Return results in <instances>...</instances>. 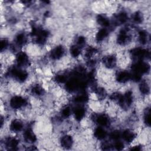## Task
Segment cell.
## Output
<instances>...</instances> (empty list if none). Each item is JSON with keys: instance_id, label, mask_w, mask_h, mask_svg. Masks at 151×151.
Returning a JSON list of instances; mask_svg holds the SVG:
<instances>
[{"instance_id": "52a82bcc", "label": "cell", "mask_w": 151, "mask_h": 151, "mask_svg": "<svg viewBox=\"0 0 151 151\" xmlns=\"http://www.w3.org/2000/svg\"><path fill=\"white\" fill-rule=\"evenodd\" d=\"M136 137V133L130 129H126L122 131L121 138L124 141V143L130 144L134 142Z\"/></svg>"}, {"instance_id": "6da1fadb", "label": "cell", "mask_w": 151, "mask_h": 151, "mask_svg": "<svg viewBox=\"0 0 151 151\" xmlns=\"http://www.w3.org/2000/svg\"><path fill=\"white\" fill-rule=\"evenodd\" d=\"M9 103L11 109L15 110H21L28 105V100L20 95L12 96L9 99Z\"/></svg>"}, {"instance_id": "5bb4252c", "label": "cell", "mask_w": 151, "mask_h": 151, "mask_svg": "<svg viewBox=\"0 0 151 151\" xmlns=\"http://www.w3.org/2000/svg\"><path fill=\"white\" fill-rule=\"evenodd\" d=\"M93 136L94 138L97 140L101 141L104 140L106 138L107 136V132L104 129V127L97 126L94 129Z\"/></svg>"}, {"instance_id": "7402d4cb", "label": "cell", "mask_w": 151, "mask_h": 151, "mask_svg": "<svg viewBox=\"0 0 151 151\" xmlns=\"http://www.w3.org/2000/svg\"><path fill=\"white\" fill-rule=\"evenodd\" d=\"M9 42L8 39L6 38H4L1 39V51L2 53L4 51L5 52L6 50L9 48Z\"/></svg>"}, {"instance_id": "e0dca14e", "label": "cell", "mask_w": 151, "mask_h": 151, "mask_svg": "<svg viewBox=\"0 0 151 151\" xmlns=\"http://www.w3.org/2000/svg\"><path fill=\"white\" fill-rule=\"evenodd\" d=\"M139 91L143 96L148 95L150 91V87L146 80H141L139 85Z\"/></svg>"}, {"instance_id": "d6986e66", "label": "cell", "mask_w": 151, "mask_h": 151, "mask_svg": "<svg viewBox=\"0 0 151 151\" xmlns=\"http://www.w3.org/2000/svg\"><path fill=\"white\" fill-rule=\"evenodd\" d=\"M132 20L133 22L136 24H140L143 22L144 20V17L143 14L140 11L135 12L132 16Z\"/></svg>"}, {"instance_id": "ba28073f", "label": "cell", "mask_w": 151, "mask_h": 151, "mask_svg": "<svg viewBox=\"0 0 151 151\" xmlns=\"http://www.w3.org/2000/svg\"><path fill=\"white\" fill-rule=\"evenodd\" d=\"M9 130L12 133H19L24 129L23 122L19 118L12 119L9 124Z\"/></svg>"}, {"instance_id": "9c48e42d", "label": "cell", "mask_w": 151, "mask_h": 151, "mask_svg": "<svg viewBox=\"0 0 151 151\" xmlns=\"http://www.w3.org/2000/svg\"><path fill=\"white\" fill-rule=\"evenodd\" d=\"M22 135L24 140L27 143L33 144L37 141V136L31 127H27L24 129Z\"/></svg>"}, {"instance_id": "8fae6325", "label": "cell", "mask_w": 151, "mask_h": 151, "mask_svg": "<svg viewBox=\"0 0 151 151\" xmlns=\"http://www.w3.org/2000/svg\"><path fill=\"white\" fill-rule=\"evenodd\" d=\"M60 146L66 149L71 148L74 144L73 137L68 134L63 135L60 139Z\"/></svg>"}, {"instance_id": "7c38bea8", "label": "cell", "mask_w": 151, "mask_h": 151, "mask_svg": "<svg viewBox=\"0 0 151 151\" xmlns=\"http://www.w3.org/2000/svg\"><path fill=\"white\" fill-rule=\"evenodd\" d=\"M109 31L107 28H101L99 29L94 35V39L96 42H101L104 41L109 36Z\"/></svg>"}, {"instance_id": "603a6c76", "label": "cell", "mask_w": 151, "mask_h": 151, "mask_svg": "<svg viewBox=\"0 0 151 151\" xmlns=\"http://www.w3.org/2000/svg\"><path fill=\"white\" fill-rule=\"evenodd\" d=\"M114 143L113 144V147H114L115 149L117 150H121L124 149V143L123 141H121L120 140H117L116 141H114Z\"/></svg>"}, {"instance_id": "277c9868", "label": "cell", "mask_w": 151, "mask_h": 151, "mask_svg": "<svg viewBox=\"0 0 151 151\" xmlns=\"http://www.w3.org/2000/svg\"><path fill=\"white\" fill-rule=\"evenodd\" d=\"M101 62L105 68L113 69L117 65V56L113 54L106 55L102 58Z\"/></svg>"}, {"instance_id": "ac0fdd59", "label": "cell", "mask_w": 151, "mask_h": 151, "mask_svg": "<svg viewBox=\"0 0 151 151\" xmlns=\"http://www.w3.org/2000/svg\"><path fill=\"white\" fill-rule=\"evenodd\" d=\"M81 50L82 48H81L80 47H78V45L74 44L71 45V47H70V49H69L70 54L72 58H77L81 54Z\"/></svg>"}, {"instance_id": "8992f818", "label": "cell", "mask_w": 151, "mask_h": 151, "mask_svg": "<svg viewBox=\"0 0 151 151\" xmlns=\"http://www.w3.org/2000/svg\"><path fill=\"white\" fill-rule=\"evenodd\" d=\"M115 80L119 84H126L131 80L130 73L125 70L118 71L115 74Z\"/></svg>"}, {"instance_id": "30bf717a", "label": "cell", "mask_w": 151, "mask_h": 151, "mask_svg": "<svg viewBox=\"0 0 151 151\" xmlns=\"http://www.w3.org/2000/svg\"><path fill=\"white\" fill-rule=\"evenodd\" d=\"M19 140L15 137H7L4 140V146L7 150H17L19 146Z\"/></svg>"}, {"instance_id": "ffe728a7", "label": "cell", "mask_w": 151, "mask_h": 151, "mask_svg": "<svg viewBox=\"0 0 151 151\" xmlns=\"http://www.w3.org/2000/svg\"><path fill=\"white\" fill-rule=\"evenodd\" d=\"M150 110L149 107H147L145 109L143 112V120L144 123L146 126L149 127L150 126Z\"/></svg>"}, {"instance_id": "4fadbf2b", "label": "cell", "mask_w": 151, "mask_h": 151, "mask_svg": "<svg viewBox=\"0 0 151 151\" xmlns=\"http://www.w3.org/2000/svg\"><path fill=\"white\" fill-rule=\"evenodd\" d=\"M28 41L27 36L24 32L18 33L14 38L15 45L18 48H22L24 47Z\"/></svg>"}, {"instance_id": "5b68a950", "label": "cell", "mask_w": 151, "mask_h": 151, "mask_svg": "<svg viewBox=\"0 0 151 151\" xmlns=\"http://www.w3.org/2000/svg\"><path fill=\"white\" fill-rule=\"evenodd\" d=\"M87 110L84 105L76 104V106L73 108L72 115L77 122H81L84 119Z\"/></svg>"}, {"instance_id": "3957f363", "label": "cell", "mask_w": 151, "mask_h": 151, "mask_svg": "<svg viewBox=\"0 0 151 151\" xmlns=\"http://www.w3.org/2000/svg\"><path fill=\"white\" fill-rule=\"evenodd\" d=\"M65 54V48L63 45H58L53 47L49 52L48 57L52 61L61 60Z\"/></svg>"}, {"instance_id": "9a60e30c", "label": "cell", "mask_w": 151, "mask_h": 151, "mask_svg": "<svg viewBox=\"0 0 151 151\" xmlns=\"http://www.w3.org/2000/svg\"><path fill=\"white\" fill-rule=\"evenodd\" d=\"M97 24L101 27V28L109 27L111 25V21L109 18L104 14H98L96 18Z\"/></svg>"}, {"instance_id": "2e32d148", "label": "cell", "mask_w": 151, "mask_h": 151, "mask_svg": "<svg viewBox=\"0 0 151 151\" xmlns=\"http://www.w3.org/2000/svg\"><path fill=\"white\" fill-rule=\"evenodd\" d=\"M137 38L139 42L142 45H145L148 42V34L145 29H140L137 32Z\"/></svg>"}, {"instance_id": "44dd1931", "label": "cell", "mask_w": 151, "mask_h": 151, "mask_svg": "<svg viewBox=\"0 0 151 151\" xmlns=\"http://www.w3.org/2000/svg\"><path fill=\"white\" fill-rule=\"evenodd\" d=\"M121 134H122V131L118 129H114L109 134V137L112 140L116 141L117 140H120V139L121 138Z\"/></svg>"}, {"instance_id": "7a4b0ae2", "label": "cell", "mask_w": 151, "mask_h": 151, "mask_svg": "<svg viewBox=\"0 0 151 151\" xmlns=\"http://www.w3.org/2000/svg\"><path fill=\"white\" fill-rule=\"evenodd\" d=\"M15 62L16 66L22 68H25L31 64L29 56L24 51H19L17 52L15 57Z\"/></svg>"}]
</instances>
